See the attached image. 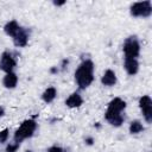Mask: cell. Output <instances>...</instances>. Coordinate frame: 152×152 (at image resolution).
<instances>
[{"mask_svg":"<svg viewBox=\"0 0 152 152\" xmlns=\"http://www.w3.org/2000/svg\"><path fill=\"white\" fill-rule=\"evenodd\" d=\"M93 71H94V64L91 61H88V59L83 61L78 65L77 70L75 71V78L81 89L87 88L93 82V80H94Z\"/></svg>","mask_w":152,"mask_h":152,"instance_id":"6da1fadb","label":"cell"},{"mask_svg":"<svg viewBox=\"0 0 152 152\" xmlns=\"http://www.w3.org/2000/svg\"><path fill=\"white\" fill-rule=\"evenodd\" d=\"M34 129H36V122L33 120H26V121H24L19 126V128L15 131V134H14L15 142L19 144L21 140H24L26 138H30L33 134Z\"/></svg>","mask_w":152,"mask_h":152,"instance_id":"7a4b0ae2","label":"cell"},{"mask_svg":"<svg viewBox=\"0 0 152 152\" xmlns=\"http://www.w3.org/2000/svg\"><path fill=\"white\" fill-rule=\"evenodd\" d=\"M139 51H140V45L135 39V37L127 38L124 44V52L126 58H135L139 55Z\"/></svg>","mask_w":152,"mask_h":152,"instance_id":"3957f363","label":"cell"},{"mask_svg":"<svg viewBox=\"0 0 152 152\" xmlns=\"http://www.w3.org/2000/svg\"><path fill=\"white\" fill-rule=\"evenodd\" d=\"M152 13V6L150 1L135 2L131 7V14L134 17H148Z\"/></svg>","mask_w":152,"mask_h":152,"instance_id":"277c9868","label":"cell"},{"mask_svg":"<svg viewBox=\"0 0 152 152\" xmlns=\"http://www.w3.org/2000/svg\"><path fill=\"white\" fill-rule=\"evenodd\" d=\"M139 104L142 110L144 118L146 119L147 122H151L152 121V101H151L150 96H147V95L142 96L139 101Z\"/></svg>","mask_w":152,"mask_h":152,"instance_id":"5b68a950","label":"cell"},{"mask_svg":"<svg viewBox=\"0 0 152 152\" xmlns=\"http://www.w3.org/2000/svg\"><path fill=\"white\" fill-rule=\"evenodd\" d=\"M14 66H15V59L13 58V56L10 52H4L0 61V69L8 74L12 72Z\"/></svg>","mask_w":152,"mask_h":152,"instance_id":"8992f818","label":"cell"},{"mask_svg":"<svg viewBox=\"0 0 152 152\" xmlns=\"http://www.w3.org/2000/svg\"><path fill=\"white\" fill-rule=\"evenodd\" d=\"M125 108H126V102L119 97H115L109 102L106 113H121Z\"/></svg>","mask_w":152,"mask_h":152,"instance_id":"52a82bcc","label":"cell"},{"mask_svg":"<svg viewBox=\"0 0 152 152\" xmlns=\"http://www.w3.org/2000/svg\"><path fill=\"white\" fill-rule=\"evenodd\" d=\"M125 69L129 75L137 74V71L139 69V64H138L137 59L135 58H126L125 59Z\"/></svg>","mask_w":152,"mask_h":152,"instance_id":"ba28073f","label":"cell"},{"mask_svg":"<svg viewBox=\"0 0 152 152\" xmlns=\"http://www.w3.org/2000/svg\"><path fill=\"white\" fill-rule=\"evenodd\" d=\"M27 39H28V37H27L26 32L23 28H20L18 31V33L14 36V44L17 46H25L27 44Z\"/></svg>","mask_w":152,"mask_h":152,"instance_id":"9c48e42d","label":"cell"},{"mask_svg":"<svg viewBox=\"0 0 152 152\" xmlns=\"http://www.w3.org/2000/svg\"><path fill=\"white\" fill-rule=\"evenodd\" d=\"M101 82L104 84V86H114L115 82H116V76H115V72L112 71V70H107L102 78H101Z\"/></svg>","mask_w":152,"mask_h":152,"instance_id":"30bf717a","label":"cell"},{"mask_svg":"<svg viewBox=\"0 0 152 152\" xmlns=\"http://www.w3.org/2000/svg\"><path fill=\"white\" fill-rule=\"evenodd\" d=\"M82 102H83L82 97H81L78 94L74 93V94H71V95H70V96L66 99V101H65V104H66L68 107H71V108H74V107H80V106L82 104Z\"/></svg>","mask_w":152,"mask_h":152,"instance_id":"8fae6325","label":"cell"},{"mask_svg":"<svg viewBox=\"0 0 152 152\" xmlns=\"http://www.w3.org/2000/svg\"><path fill=\"white\" fill-rule=\"evenodd\" d=\"M104 116L113 126H120L124 122V118L120 113H106Z\"/></svg>","mask_w":152,"mask_h":152,"instance_id":"7c38bea8","label":"cell"},{"mask_svg":"<svg viewBox=\"0 0 152 152\" xmlns=\"http://www.w3.org/2000/svg\"><path fill=\"white\" fill-rule=\"evenodd\" d=\"M19 30H20V26L18 25V23H17L15 20H12V21H10V23H7V24L5 25V32H6L8 36L14 37V36L18 33Z\"/></svg>","mask_w":152,"mask_h":152,"instance_id":"4fadbf2b","label":"cell"},{"mask_svg":"<svg viewBox=\"0 0 152 152\" xmlns=\"http://www.w3.org/2000/svg\"><path fill=\"white\" fill-rule=\"evenodd\" d=\"M17 82H18V77L13 72H8L4 77V86L6 88H14L17 86Z\"/></svg>","mask_w":152,"mask_h":152,"instance_id":"5bb4252c","label":"cell"},{"mask_svg":"<svg viewBox=\"0 0 152 152\" xmlns=\"http://www.w3.org/2000/svg\"><path fill=\"white\" fill-rule=\"evenodd\" d=\"M56 95H57L56 89H55L53 87H50V88H48V89L44 91V94H43V100H44L45 102H51V101L56 97Z\"/></svg>","mask_w":152,"mask_h":152,"instance_id":"9a60e30c","label":"cell"},{"mask_svg":"<svg viewBox=\"0 0 152 152\" xmlns=\"http://www.w3.org/2000/svg\"><path fill=\"white\" fill-rule=\"evenodd\" d=\"M142 129H144V127H142V125H141L139 121H133V122L131 124V126H129V132H131L132 134H137V133L141 132Z\"/></svg>","mask_w":152,"mask_h":152,"instance_id":"2e32d148","label":"cell"},{"mask_svg":"<svg viewBox=\"0 0 152 152\" xmlns=\"http://www.w3.org/2000/svg\"><path fill=\"white\" fill-rule=\"evenodd\" d=\"M7 138H8V129L5 128L0 132V142H5L7 140Z\"/></svg>","mask_w":152,"mask_h":152,"instance_id":"e0dca14e","label":"cell"},{"mask_svg":"<svg viewBox=\"0 0 152 152\" xmlns=\"http://www.w3.org/2000/svg\"><path fill=\"white\" fill-rule=\"evenodd\" d=\"M19 147V144L15 142V144H10L7 147H6V152H15Z\"/></svg>","mask_w":152,"mask_h":152,"instance_id":"ac0fdd59","label":"cell"},{"mask_svg":"<svg viewBox=\"0 0 152 152\" xmlns=\"http://www.w3.org/2000/svg\"><path fill=\"white\" fill-rule=\"evenodd\" d=\"M49 152H63V151H62V148L55 146V147H51V148L49 150Z\"/></svg>","mask_w":152,"mask_h":152,"instance_id":"d6986e66","label":"cell"},{"mask_svg":"<svg viewBox=\"0 0 152 152\" xmlns=\"http://www.w3.org/2000/svg\"><path fill=\"white\" fill-rule=\"evenodd\" d=\"M86 141H87V144H88V145H91V144H93V139H91V138H88Z\"/></svg>","mask_w":152,"mask_h":152,"instance_id":"ffe728a7","label":"cell"},{"mask_svg":"<svg viewBox=\"0 0 152 152\" xmlns=\"http://www.w3.org/2000/svg\"><path fill=\"white\" fill-rule=\"evenodd\" d=\"M5 114V110H4V108L2 107H0V116H2Z\"/></svg>","mask_w":152,"mask_h":152,"instance_id":"44dd1931","label":"cell"},{"mask_svg":"<svg viewBox=\"0 0 152 152\" xmlns=\"http://www.w3.org/2000/svg\"><path fill=\"white\" fill-rule=\"evenodd\" d=\"M65 1H55V5H63Z\"/></svg>","mask_w":152,"mask_h":152,"instance_id":"7402d4cb","label":"cell"}]
</instances>
